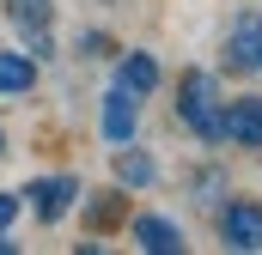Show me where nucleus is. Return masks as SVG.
Masks as SVG:
<instances>
[{"label":"nucleus","mask_w":262,"mask_h":255,"mask_svg":"<svg viewBox=\"0 0 262 255\" xmlns=\"http://www.w3.org/2000/svg\"><path fill=\"white\" fill-rule=\"evenodd\" d=\"M25 194H31V213H37L43 225H55V219H67V207L79 200V183H73V176H37Z\"/></svg>","instance_id":"nucleus-6"},{"label":"nucleus","mask_w":262,"mask_h":255,"mask_svg":"<svg viewBox=\"0 0 262 255\" xmlns=\"http://www.w3.org/2000/svg\"><path fill=\"white\" fill-rule=\"evenodd\" d=\"M6 18L18 24V37L31 43V55H37V61H43V55H55V37H49L55 6H49V0H6Z\"/></svg>","instance_id":"nucleus-3"},{"label":"nucleus","mask_w":262,"mask_h":255,"mask_svg":"<svg viewBox=\"0 0 262 255\" xmlns=\"http://www.w3.org/2000/svg\"><path fill=\"white\" fill-rule=\"evenodd\" d=\"M0 158H6V134H0Z\"/></svg>","instance_id":"nucleus-16"},{"label":"nucleus","mask_w":262,"mask_h":255,"mask_svg":"<svg viewBox=\"0 0 262 255\" xmlns=\"http://www.w3.org/2000/svg\"><path fill=\"white\" fill-rule=\"evenodd\" d=\"M12 219H18V200H12V194H0V231H6Z\"/></svg>","instance_id":"nucleus-14"},{"label":"nucleus","mask_w":262,"mask_h":255,"mask_svg":"<svg viewBox=\"0 0 262 255\" xmlns=\"http://www.w3.org/2000/svg\"><path fill=\"white\" fill-rule=\"evenodd\" d=\"M12 249H18V243H12V237H6V231H0V255H12Z\"/></svg>","instance_id":"nucleus-15"},{"label":"nucleus","mask_w":262,"mask_h":255,"mask_svg":"<svg viewBox=\"0 0 262 255\" xmlns=\"http://www.w3.org/2000/svg\"><path fill=\"white\" fill-rule=\"evenodd\" d=\"M152 176H159V164H152L134 140H128V146H116V183H122V189H146Z\"/></svg>","instance_id":"nucleus-11"},{"label":"nucleus","mask_w":262,"mask_h":255,"mask_svg":"<svg viewBox=\"0 0 262 255\" xmlns=\"http://www.w3.org/2000/svg\"><path fill=\"white\" fill-rule=\"evenodd\" d=\"M177 122L195 140H220V97H213V73H183L177 79Z\"/></svg>","instance_id":"nucleus-1"},{"label":"nucleus","mask_w":262,"mask_h":255,"mask_svg":"<svg viewBox=\"0 0 262 255\" xmlns=\"http://www.w3.org/2000/svg\"><path fill=\"white\" fill-rule=\"evenodd\" d=\"M220 243L238 255L262 249V200H226L220 207Z\"/></svg>","instance_id":"nucleus-2"},{"label":"nucleus","mask_w":262,"mask_h":255,"mask_svg":"<svg viewBox=\"0 0 262 255\" xmlns=\"http://www.w3.org/2000/svg\"><path fill=\"white\" fill-rule=\"evenodd\" d=\"M122 219H128V194L122 189H104L85 200V231H116Z\"/></svg>","instance_id":"nucleus-10"},{"label":"nucleus","mask_w":262,"mask_h":255,"mask_svg":"<svg viewBox=\"0 0 262 255\" xmlns=\"http://www.w3.org/2000/svg\"><path fill=\"white\" fill-rule=\"evenodd\" d=\"M31 85H37V55L0 49V97H6V91H31Z\"/></svg>","instance_id":"nucleus-12"},{"label":"nucleus","mask_w":262,"mask_h":255,"mask_svg":"<svg viewBox=\"0 0 262 255\" xmlns=\"http://www.w3.org/2000/svg\"><path fill=\"white\" fill-rule=\"evenodd\" d=\"M220 140L226 146H262V97L220 104Z\"/></svg>","instance_id":"nucleus-5"},{"label":"nucleus","mask_w":262,"mask_h":255,"mask_svg":"<svg viewBox=\"0 0 262 255\" xmlns=\"http://www.w3.org/2000/svg\"><path fill=\"white\" fill-rule=\"evenodd\" d=\"M134 122H140L134 91L110 85V91H104V140H110V146H128V140H134Z\"/></svg>","instance_id":"nucleus-8"},{"label":"nucleus","mask_w":262,"mask_h":255,"mask_svg":"<svg viewBox=\"0 0 262 255\" xmlns=\"http://www.w3.org/2000/svg\"><path fill=\"white\" fill-rule=\"evenodd\" d=\"M134 243L146 255H183V225H171L165 213H140L134 219Z\"/></svg>","instance_id":"nucleus-7"},{"label":"nucleus","mask_w":262,"mask_h":255,"mask_svg":"<svg viewBox=\"0 0 262 255\" xmlns=\"http://www.w3.org/2000/svg\"><path fill=\"white\" fill-rule=\"evenodd\" d=\"M226 67L238 73H262V12H238L226 31Z\"/></svg>","instance_id":"nucleus-4"},{"label":"nucleus","mask_w":262,"mask_h":255,"mask_svg":"<svg viewBox=\"0 0 262 255\" xmlns=\"http://www.w3.org/2000/svg\"><path fill=\"white\" fill-rule=\"evenodd\" d=\"M79 55H110V37H104V31H85V37H79Z\"/></svg>","instance_id":"nucleus-13"},{"label":"nucleus","mask_w":262,"mask_h":255,"mask_svg":"<svg viewBox=\"0 0 262 255\" xmlns=\"http://www.w3.org/2000/svg\"><path fill=\"white\" fill-rule=\"evenodd\" d=\"M116 85H122V91H134V97H152V91H159V61H152L146 49L122 55V61H116Z\"/></svg>","instance_id":"nucleus-9"}]
</instances>
